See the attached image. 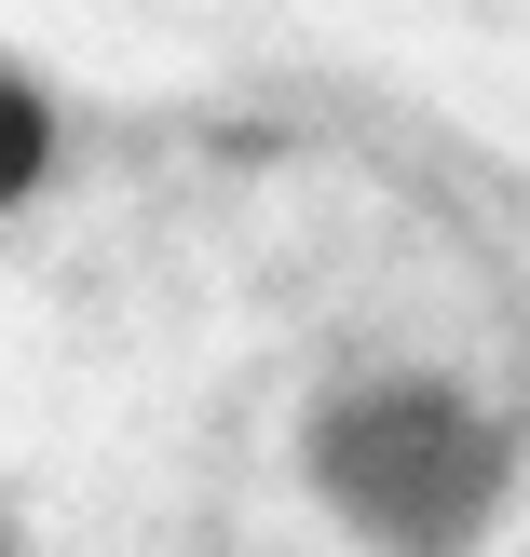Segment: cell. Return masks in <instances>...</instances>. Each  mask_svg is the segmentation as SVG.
Returning <instances> with one entry per match:
<instances>
[{"instance_id":"1","label":"cell","mask_w":530,"mask_h":557,"mask_svg":"<svg viewBox=\"0 0 530 557\" xmlns=\"http://www.w3.org/2000/svg\"><path fill=\"white\" fill-rule=\"evenodd\" d=\"M0 163H14V190L41 177V96H27V82H14V109H0Z\"/></svg>"}]
</instances>
